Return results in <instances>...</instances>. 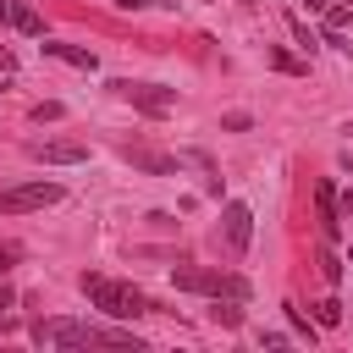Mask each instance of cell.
<instances>
[{"mask_svg": "<svg viewBox=\"0 0 353 353\" xmlns=\"http://www.w3.org/2000/svg\"><path fill=\"white\" fill-rule=\"evenodd\" d=\"M210 320H215V325H226V331H237V325H243V309H237V298H226V303L215 298V303H210Z\"/></svg>", "mask_w": 353, "mask_h": 353, "instance_id": "13", "label": "cell"}, {"mask_svg": "<svg viewBox=\"0 0 353 353\" xmlns=\"http://www.w3.org/2000/svg\"><path fill=\"white\" fill-rule=\"evenodd\" d=\"M17 33H44V22H39V11L33 6H22V0H11V17H6Z\"/></svg>", "mask_w": 353, "mask_h": 353, "instance_id": "11", "label": "cell"}, {"mask_svg": "<svg viewBox=\"0 0 353 353\" xmlns=\"http://www.w3.org/2000/svg\"><path fill=\"white\" fill-rule=\"evenodd\" d=\"M265 61H270L276 72H292V77H303V72H309V61H298V55H292V50H281V44H270V55H265Z\"/></svg>", "mask_w": 353, "mask_h": 353, "instance_id": "12", "label": "cell"}, {"mask_svg": "<svg viewBox=\"0 0 353 353\" xmlns=\"http://www.w3.org/2000/svg\"><path fill=\"white\" fill-rule=\"evenodd\" d=\"M243 6H254V0H243Z\"/></svg>", "mask_w": 353, "mask_h": 353, "instance_id": "27", "label": "cell"}, {"mask_svg": "<svg viewBox=\"0 0 353 353\" xmlns=\"http://www.w3.org/2000/svg\"><path fill=\"white\" fill-rule=\"evenodd\" d=\"M336 210H342V215H353V188H347V193L336 199Z\"/></svg>", "mask_w": 353, "mask_h": 353, "instance_id": "22", "label": "cell"}, {"mask_svg": "<svg viewBox=\"0 0 353 353\" xmlns=\"http://www.w3.org/2000/svg\"><path fill=\"white\" fill-rule=\"evenodd\" d=\"M347 132H353V127H347Z\"/></svg>", "mask_w": 353, "mask_h": 353, "instance_id": "30", "label": "cell"}, {"mask_svg": "<svg viewBox=\"0 0 353 353\" xmlns=\"http://www.w3.org/2000/svg\"><path fill=\"white\" fill-rule=\"evenodd\" d=\"M11 66H17V61H11V50L0 44V72H11Z\"/></svg>", "mask_w": 353, "mask_h": 353, "instance_id": "24", "label": "cell"}, {"mask_svg": "<svg viewBox=\"0 0 353 353\" xmlns=\"http://www.w3.org/2000/svg\"><path fill=\"white\" fill-rule=\"evenodd\" d=\"M215 237H221V248H226L232 259H243L248 243H254V210H248L243 199H232V204L221 210V232H215Z\"/></svg>", "mask_w": 353, "mask_h": 353, "instance_id": "5", "label": "cell"}, {"mask_svg": "<svg viewBox=\"0 0 353 353\" xmlns=\"http://www.w3.org/2000/svg\"><path fill=\"white\" fill-rule=\"evenodd\" d=\"M44 55H55V61H66V66H77V72H94V66H99L94 50H83V44H61V39H44Z\"/></svg>", "mask_w": 353, "mask_h": 353, "instance_id": "10", "label": "cell"}, {"mask_svg": "<svg viewBox=\"0 0 353 353\" xmlns=\"http://www.w3.org/2000/svg\"><path fill=\"white\" fill-rule=\"evenodd\" d=\"M320 325H342V303H336V298L320 303Z\"/></svg>", "mask_w": 353, "mask_h": 353, "instance_id": "17", "label": "cell"}, {"mask_svg": "<svg viewBox=\"0 0 353 353\" xmlns=\"http://www.w3.org/2000/svg\"><path fill=\"white\" fill-rule=\"evenodd\" d=\"M314 215H320V237L336 243V237H342V210H336V188H331L325 176L314 182Z\"/></svg>", "mask_w": 353, "mask_h": 353, "instance_id": "9", "label": "cell"}, {"mask_svg": "<svg viewBox=\"0 0 353 353\" xmlns=\"http://www.w3.org/2000/svg\"><path fill=\"white\" fill-rule=\"evenodd\" d=\"M347 22H353V6H342V0L325 6V28H347Z\"/></svg>", "mask_w": 353, "mask_h": 353, "instance_id": "16", "label": "cell"}, {"mask_svg": "<svg viewBox=\"0 0 353 353\" xmlns=\"http://www.w3.org/2000/svg\"><path fill=\"white\" fill-rule=\"evenodd\" d=\"M11 303H17V292H11L6 281H0V309H11Z\"/></svg>", "mask_w": 353, "mask_h": 353, "instance_id": "23", "label": "cell"}, {"mask_svg": "<svg viewBox=\"0 0 353 353\" xmlns=\"http://www.w3.org/2000/svg\"><path fill=\"white\" fill-rule=\"evenodd\" d=\"M28 154L44 165H77V160H88V143L83 138H33Z\"/></svg>", "mask_w": 353, "mask_h": 353, "instance_id": "8", "label": "cell"}, {"mask_svg": "<svg viewBox=\"0 0 353 353\" xmlns=\"http://www.w3.org/2000/svg\"><path fill=\"white\" fill-rule=\"evenodd\" d=\"M342 6H353V0H342Z\"/></svg>", "mask_w": 353, "mask_h": 353, "instance_id": "28", "label": "cell"}, {"mask_svg": "<svg viewBox=\"0 0 353 353\" xmlns=\"http://www.w3.org/2000/svg\"><path fill=\"white\" fill-rule=\"evenodd\" d=\"M17 259H22V248H17V243H6V248H0V276H6Z\"/></svg>", "mask_w": 353, "mask_h": 353, "instance_id": "19", "label": "cell"}, {"mask_svg": "<svg viewBox=\"0 0 353 353\" xmlns=\"http://www.w3.org/2000/svg\"><path fill=\"white\" fill-rule=\"evenodd\" d=\"M121 11H149V6H176V0H116Z\"/></svg>", "mask_w": 353, "mask_h": 353, "instance_id": "20", "label": "cell"}, {"mask_svg": "<svg viewBox=\"0 0 353 353\" xmlns=\"http://www.w3.org/2000/svg\"><path fill=\"white\" fill-rule=\"evenodd\" d=\"M44 204H61V182H22V188L0 193V215H28V210H44Z\"/></svg>", "mask_w": 353, "mask_h": 353, "instance_id": "6", "label": "cell"}, {"mask_svg": "<svg viewBox=\"0 0 353 353\" xmlns=\"http://www.w3.org/2000/svg\"><path fill=\"white\" fill-rule=\"evenodd\" d=\"M287 325H292V331H298L303 342H314V325H309V314H303L298 303H287Z\"/></svg>", "mask_w": 353, "mask_h": 353, "instance_id": "15", "label": "cell"}, {"mask_svg": "<svg viewBox=\"0 0 353 353\" xmlns=\"http://www.w3.org/2000/svg\"><path fill=\"white\" fill-rule=\"evenodd\" d=\"M292 39H298V44H303V50H314V33H309V28H303V22H298V17H292Z\"/></svg>", "mask_w": 353, "mask_h": 353, "instance_id": "21", "label": "cell"}, {"mask_svg": "<svg viewBox=\"0 0 353 353\" xmlns=\"http://www.w3.org/2000/svg\"><path fill=\"white\" fill-rule=\"evenodd\" d=\"M171 281H176V292H204V298H248V281L243 276H232V270H215V265H176L171 270Z\"/></svg>", "mask_w": 353, "mask_h": 353, "instance_id": "3", "label": "cell"}, {"mask_svg": "<svg viewBox=\"0 0 353 353\" xmlns=\"http://www.w3.org/2000/svg\"><path fill=\"white\" fill-rule=\"evenodd\" d=\"M33 121H61V105H55V99H44V105H33Z\"/></svg>", "mask_w": 353, "mask_h": 353, "instance_id": "18", "label": "cell"}, {"mask_svg": "<svg viewBox=\"0 0 353 353\" xmlns=\"http://www.w3.org/2000/svg\"><path fill=\"white\" fill-rule=\"evenodd\" d=\"M6 17H11V0H0V22H6Z\"/></svg>", "mask_w": 353, "mask_h": 353, "instance_id": "25", "label": "cell"}, {"mask_svg": "<svg viewBox=\"0 0 353 353\" xmlns=\"http://www.w3.org/2000/svg\"><path fill=\"white\" fill-rule=\"evenodd\" d=\"M320 276H325V281H331V287H336V281H342V259H336V254H331V243H325V248H320Z\"/></svg>", "mask_w": 353, "mask_h": 353, "instance_id": "14", "label": "cell"}, {"mask_svg": "<svg viewBox=\"0 0 353 353\" xmlns=\"http://www.w3.org/2000/svg\"><path fill=\"white\" fill-rule=\"evenodd\" d=\"M347 265H353V248H347Z\"/></svg>", "mask_w": 353, "mask_h": 353, "instance_id": "26", "label": "cell"}, {"mask_svg": "<svg viewBox=\"0 0 353 353\" xmlns=\"http://www.w3.org/2000/svg\"><path fill=\"white\" fill-rule=\"evenodd\" d=\"M110 88H116V99H127V105L143 110V116H165V110L176 105V88H165V83H132V77H116Z\"/></svg>", "mask_w": 353, "mask_h": 353, "instance_id": "4", "label": "cell"}, {"mask_svg": "<svg viewBox=\"0 0 353 353\" xmlns=\"http://www.w3.org/2000/svg\"><path fill=\"white\" fill-rule=\"evenodd\" d=\"M33 342H55V347H143L138 331L121 325H94V320H33Z\"/></svg>", "mask_w": 353, "mask_h": 353, "instance_id": "1", "label": "cell"}, {"mask_svg": "<svg viewBox=\"0 0 353 353\" xmlns=\"http://www.w3.org/2000/svg\"><path fill=\"white\" fill-rule=\"evenodd\" d=\"M83 292H88V303L99 309V314H110V320H138V314H160L138 287H127V281H110V276H83Z\"/></svg>", "mask_w": 353, "mask_h": 353, "instance_id": "2", "label": "cell"}, {"mask_svg": "<svg viewBox=\"0 0 353 353\" xmlns=\"http://www.w3.org/2000/svg\"><path fill=\"white\" fill-rule=\"evenodd\" d=\"M0 94H6V88H0Z\"/></svg>", "mask_w": 353, "mask_h": 353, "instance_id": "29", "label": "cell"}, {"mask_svg": "<svg viewBox=\"0 0 353 353\" xmlns=\"http://www.w3.org/2000/svg\"><path fill=\"white\" fill-rule=\"evenodd\" d=\"M121 160L138 165L143 176H176V171H182L176 154H165V149H154V143H138V138H121Z\"/></svg>", "mask_w": 353, "mask_h": 353, "instance_id": "7", "label": "cell"}]
</instances>
